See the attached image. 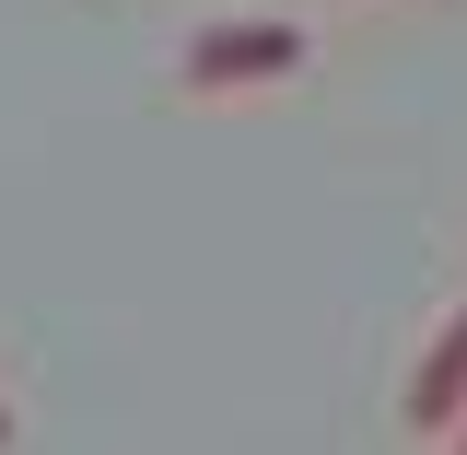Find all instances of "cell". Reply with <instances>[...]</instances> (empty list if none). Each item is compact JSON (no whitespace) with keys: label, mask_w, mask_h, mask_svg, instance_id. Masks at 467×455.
Returning <instances> with one entry per match:
<instances>
[{"label":"cell","mask_w":467,"mask_h":455,"mask_svg":"<svg viewBox=\"0 0 467 455\" xmlns=\"http://www.w3.org/2000/svg\"><path fill=\"white\" fill-rule=\"evenodd\" d=\"M292 70H304V24H281V12H234V24H199V36H187V82H199V94L292 82Z\"/></svg>","instance_id":"cell-1"},{"label":"cell","mask_w":467,"mask_h":455,"mask_svg":"<svg viewBox=\"0 0 467 455\" xmlns=\"http://www.w3.org/2000/svg\"><path fill=\"white\" fill-rule=\"evenodd\" d=\"M0 444H12V408H0Z\"/></svg>","instance_id":"cell-4"},{"label":"cell","mask_w":467,"mask_h":455,"mask_svg":"<svg viewBox=\"0 0 467 455\" xmlns=\"http://www.w3.org/2000/svg\"><path fill=\"white\" fill-rule=\"evenodd\" d=\"M456 420H467V304L432 327L420 374H409V432H456Z\"/></svg>","instance_id":"cell-2"},{"label":"cell","mask_w":467,"mask_h":455,"mask_svg":"<svg viewBox=\"0 0 467 455\" xmlns=\"http://www.w3.org/2000/svg\"><path fill=\"white\" fill-rule=\"evenodd\" d=\"M444 455H467V420H456V444H444Z\"/></svg>","instance_id":"cell-3"}]
</instances>
